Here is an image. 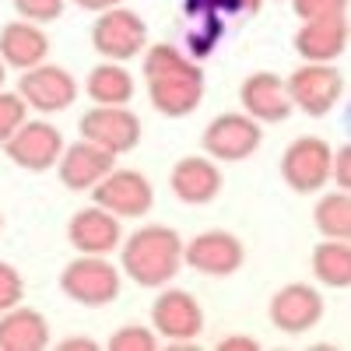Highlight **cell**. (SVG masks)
Returning a JSON list of instances; mask_svg holds the SVG:
<instances>
[{
    "instance_id": "4dcf8cb0",
    "label": "cell",
    "mask_w": 351,
    "mask_h": 351,
    "mask_svg": "<svg viewBox=\"0 0 351 351\" xmlns=\"http://www.w3.org/2000/svg\"><path fill=\"white\" fill-rule=\"evenodd\" d=\"M330 183L337 190H348L351 186V148H348V144L334 148V155H330Z\"/></svg>"
},
{
    "instance_id": "d6a6232c",
    "label": "cell",
    "mask_w": 351,
    "mask_h": 351,
    "mask_svg": "<svg viewBox=\"0 0 351 351\" xmlns=\"http://www.w3.org/2000/svg\"><path fill=\"white\" fill-rule=\"evenodd\" d=\"M56 348H60V351H99L102 344L92 341V337H64Z\"/></svg>"
},
{
    "instance_id": "8992f818",
    "label": "cell",
    "mask_w": 351,
    "mask_h": 351,
    "mask_svg": "<svg viewBox=\"0 0 351 351\" xmlns=\"http://www.w3.org/2000/svg\"><path fill=\"white\" fill-rule=\"evenodd\" d=\"M291 109H302L306 116L319 120V116H330L337 109V102L344 99V74L334 64H299L285 77Z\"/></svg>"
},
{
    "instance_id": "4fadbf2b",
    "label": "cell",
    "mask_w": 351,
    "mask_h": 351,
    "mask_svg": "<svg viewBox=\"0 0 351 351\" xmlns=\"http://www.w3.org/2000/svg\"><path fill=\"white\" fill-rule=\"evenodd\" d=\"M324 313H327V302L319 295V288H313L306 281H291V285L278 288L267 306V319L274 324V330H281L288 337L319 327Z\"/></svg>"
},
{
    "instance_id": "7a4b0ae2",
    "label": "cell",
    "mask_w": 351,
    "mask_h": 351,
    "mask_svg": "<svg viewBox=\"0 0 351 351\" xmlns=\"http://www.w3.org/2000/svg\"><path fill=\"white\" fill-rule=\"evenodd\" d=\"M120 271L141 288H162L183 271V236L169 225H141L120 243Z\"/></svg>"
},
{
    "instance_id": "f1b7e54d",
    "label": "cell",
    "mask_w": 351,
    "mask_h": 351,
    "mask_svg": "<svg viewBox=\"0 0 351 351\" xmlns=\"http://www.w3.org/2000/svg\"><path fill=\"white\" fill-rule=\"evenodd\" d=\"M291 11L299 21H316V18H344L348 0H291Z\"/></svg>"
},
{
    "instance_id": "484cf974",
    "label": "cell",
    "mask_w": 351,
    "mask_h": 351,
    "mask_svg": "<svg viewBox=\"0 0 351 351\" xmlns=\"http://www.w3.org/2000/svg\"><path fill=\"white\" fill-rule=\"evenodd\" d=\"M197 21H200V25L186 32V46H190V56H193V60L208 56V53L218 46V39H221V18H218V14L197 18Z\"/></svg>"
},
{
    "instance_id": "8d00e7d4",
    "label": "cell",
    "mask_w": 351,
    "mask_h": 351,
    "mask_svg": "<svg viewBox=\"0 0 351 351\" xmlns=\"http://www.w3.org/2000/svg\"><path fill=\"white\" fill-rule=\"evenodd\" d=\"M0 228H4V215H0Z\"/></svg>"
},
{
    "instance_id": "9a60e30c",
    "label": "cell",
    "mask_w": 351,
    "mask_h": 351,
    "mask_svg": "<svg viewBox=\"0 0 351 351\" xmlns=\"http://www.w3.org/2000/svg\"><path fill=\"white\" fill-rule=\"evenodd\" d=\"M221 186H225V176H221L218 162L208 155H186L169 172V190L186 208H204V204L218 200Z\"/></svg>"
},
{
    "instance_id": "52a82bcc",
    "label": "cell",
    "mask_w": 351,
    "mask_h": 351,
    "mask_svg": "<svg viewBox=\"0 0 351 351\" xmlns=\"http://www.w3.org/2000/svg\"><path fill=\"white\" fill-rule=\"evenodd\" d=\"M330 155L334 148L316 137V134H306V137H295L281 152V180L288 190H295L302 197H313L319 190L330 186Z\"/></svg>"
},
{
    "instance_id": "603a6c76",
    "label": "cell",
    "mask_w": 351,
    "mask_h": 351,
    "mask_svg": "<svg viewBox=\"0 0 351 351\" xmlns=\"http://www.w3.org/2000/svg\"><path fill=\"white\" fill-rule=\"evenodd\" d=\"M309 271L324 288H348L351 285V243L319 239L309 256Z\"/></svg>"
},
{
    "instance_id": "3957f363",
    "label": "cell",
    "mask_w": 351,
    "mask_h": 351,
    "mask_svg": "<svg viewBox=\"0 0 351 351\" xmlns=\"http://www.w3.org/2000/svg\"><path fill=\"white\" fill-rule=\"evenodd\" d=\"M60 291L84 306V309H102L109 302L120 299L123 291V271L116 267L109 256H95V253H77L67 267L60 271Z\"/></svg>"
},
{
    "instance_id": "d6986e66",
    "label": "cell",
    "mask_w": 351,
    "mask_h": 351,
    "mask_svg": "<svg viewBox=\"0 0 351 351\" xmlns=\"http://www.w3.org/2000/svg\"><path fill=\"white\" fill-rule=\"evenodd\" d=\"M49 36L46 28L36 25V21H8L4 28H0V60H4V67H14L18 74L28 71V67H39L49 60Z\"/></svg>"
},
{
    "instance_id": "ffe728a7",
    "label": "cell",
    "mask_w": 351,
    "mask_h": 351,
    "mask_svg": "<svg viewBox=\"0 0 351 351\" xmlns=\"http://www.w3.org/2000/svg\"><path fill=\"white\" fill-rule=\"evenodd\" d=\"M295 53L306 64H334L348 53V14L344 18H316L302 21V28L291 39Z\"/></svg>"
},
{
    "instance_id": "1f68e13d",
    "label": "cell",
    "mask_w": 351,
    "mask_h": 351,
    "mask_svg": "<svg viewBox=\"0 0 351 351\" xmlns=\"http://www.w3.org/2000/svg\"><path fill=\"white\" fill-rule=\"evenodd\" d=\"M218 351H260V341L232 334V337H221V341H218Z\"/></svg>"
},
{
    "instance_id": "f546056e",
    "label": "cell",
    "mask_w": 351,
    "mask_h": 351,
    "mask_svg": "<svg viewBox=\"0 0 351 351\" xmlns=\"http://www.w3.org/2000/svg\"><path fill=\"white\" fill-rule=\"evenodd\" d=\"M18 302H25V281H21L14 263L0 260V313L18 306Z\"/></svg>"
},
{
    "instance_id": "cb8c5ba5",
    "label": "cell",
    "mask_w": 351,
    "mask_h": 351,
    "mask_svg": "<svg viewBox=\"0 0 351 351\" xmlns=\"http://www.w3.org/2000/svg\"><path fill=\"white\" fill-rule=\"evenodd\" d=\"M313 225L324 239H351V197L348 190H319Z\"/></svg>"
},
{
    "instance_id": "30bf717a",
    "label": "cell",
    "mask_w": 351,
    "mask_h": 351,
    "mask_svg": "<svg viewBox=\"0 0 351 351\" xmlns=\"http://www.w3.org/2000/svg\"><path fill=\"white\" fill-rule=\"evenodd\" d=\"M260 144H263V127L250 120L246 112H218L200 134L204 155L215 162H246L260 152Z\"/></svg>"
},
{
    "instance_id": "7402d4cb",
    "label": "cell",
    "mask_w": 351,
    "mask_h": 351,
    "mask_svg": "<svg viewBox=\"0 0 351 351\" xmlns=\"http://www.w3.org/2000/svg\"><path fill=\"white\" fill-rule=\"evenodd\" d=\"M134 92H137L134 74L127 71V64H116V60L95 64L84 77V95L95 106H130Z\"/></svg>"
},
{
    "instance_id": "836d02e7",
    "label": "cell",
    "mask_w": 351,
    "mask_h": 351,
    "mask_svg": "<svg viewBox=\"0 0 351 351\" xmlns=\"http://www.w3.org/2000/svg\"><path fill=\"white\" fill-rule=\"evenodd\" d=\"M67 4H74V8H81V11L99 14V11H106V8H116L120 0H67Z\"/></svg>"
},
{
    "instance_id": "6da1fadb",
    "label": "cell",
    "mask_w": 351,
    "mask_h": 351,
    "mask_svg": "<svg viewBox=\"0 0 351 351\" xmlns=\"http://www.w3.org/2000/svg\"><path fill=\"white\" fill-rule=\"evenodd\" d=\"M141 77H144V88H148V99H152L155 112L169 116V120H183V116L197 112L204 102L200 64L172 43L144 46Z\"/></svg>"
},
{
    "instance_id": "4316f807",
    "label": "cell",
    "mask_w": 351,
    "mask_h": 351,
    "mask_svg": "<svg viewBox=\"0 0 351 351\" xmlns=\"http://www.w3.org/2000/svg\"><path fill=\"white\" fill-rule=\"evenodd\" d=\"M28 120V106L18 92H0V144Z\"/></svg>"
},
{
    "instance_id": "ba28073f",
    "label": "cell",
    "mask_w": 351,
    "mask_h": 351,
    "mask_svg": "<svg viewBox=\"0 0 351 351\" xmlns=\"http://www.w3.org/2000/svg\"><path fill=\"white\" fill-rule=\"evenodd\" d=\"M243 263H246V246L236 232H228V228L197 232L190 243L183 239V267H190L193 274L232 278V274L243 271Z\"/></svg>"
},
{
    "instance_id": "e0dca14e",
    "label": "cell",
    "mask_w": 351,
    "mask_h": 351,
    "mask_svg": "<svg viewBox=\"0 0 351 351\" xmlns=\"http://www.w3.org/2000/svg\"><path fill=\"white\" fill-rule=\"evenodd\" d=\"M239 106L250 120L263 123H285L291 112V99H288V88L285 77L271 74V71H253L243 84H239Z\"/></svg>"
},
{
    "instance_id": "d4e9b609",
    "label": "cell",
    "mask_w": 351,
    "mask_h": 351,
    "mask_svg": "<svg viewBox=\"0 0 351 351\" xmlns=\"http://www.w3.org/2000/svg\"><path fill=\"white\" fill-rule=\"evenodd\" d=\"M158 334L152 327H141V324H127L120 330H112V337L106 341L109 351H158Z\"/></svg>"
},
{
    "instance_id": "d590c367",
    "label": "cell",
    "mask_w": 351,
    "mask_h": 351,
    "mask_svg": "<svg viewBox=\"0 0 351 351\" xmlns=\"http://www.w3.org/2000/svg\"><path fill=\"white\" fill-rule=\"evenodd\" d=\"M4 81H8V67H4V60H0V88H4Z\"/></svg>"
},
{
    "instance_id": "9c48e42d",
    "label": "cell",
    "mask_w": 351,
    "mask_h": 351,
    "mask_svg": "<svg viewBox=\"0 0 351 351\" xmlns=\"http://www.w3.org/2000/svg\"><path fill=\"white\" fill-rule=\"evenodd\" d=\"M88 193H92V204L106 208L109 215H116L120 221L123 218H144L155 208V186H152L148 176L137 172V169L112 165Z\"/></svg>"
},
{
    "instance_id": "ac0fdd59",
    "label": "cell",
    "mask_w": 351,
    "mask_h": 351,
    "mask_svg": "<svg viewBox=\"0 0 351 351\" xmlns=\"http://www.w3.org/2000/svg\"><path fill=\"white\" fill-rule=\"evenodd\" d=\"M116 165V155H109L106 148H99V144L92 141H74V144H64L60 158H56V176H60V183L74 193H88L102 176Z\"/></svg>"
},
{
    "instance_id": "7c38bea8",
    "label": "cell",
    "mask_w": 351,
    "mask_h": 351,
    "mask_svg": "<svg viewBox=\"0 0 351 351\" xmlns=\"http://www.w3.org/2000/svg\"><path fill=\"white\" fill-rule=\"evenodd\" d=\"M18 95L25 99L28 109H36L43 116L53 112H64L77 102V77L60 67V64H39V67H28L18 77Z\"/></svg>"
},
{
    "instance_id": "5bb4252c",
    "label": "cell",
    "mask_w": 351,
    "mask_h": 351,
    "mask_svg": "<svg viewBox=\"0 0 351 351\" xmlns=\"http://www.w3.org/2000/svg\"><path fill=\"white\" fill-rule=\"evenodd\" d=\"M0 148L25 172H49L64 152V134L49 120H25Z\"/></svg>"
},
{
    "instance_id": "8fae6325",
    "label": "cell",
    "mask_w": 351,
    "mask_h": 351,
    "mask_svg": "<svg viewBox=\"0 0 351 351\" xmlns=\"http://www.w3.org/2000/svg\"><path fill=\"white\" fill-rule=\"evenodd\" d=\"M141 116L127 106H92L81 112L77 120V134L84 141L99 144L109 155H130L141 144Z\"/></svg>"
},
{
    "instance_id": "e575fe53",
    "label": "cell",
    "mask_w": 351,
    "mask_h": 351,
    "mask_svg": "<svg viewBox=\"0 0 351 351\" xmlns=\"http://www.w3.org/2000/svg\"><path fill=\"white\" fill-rule=\"evenodd\" d=\"M232 4L239 8V14H256V11H260V4H263V0H232Z\"/></svg>"
},
{
    "instance_id": "5b68a950",
    "label": "cell",
    "mask_w": 351,
    "mask_h": 351,
    "mask_svg": "<svg viewBox=\"0 0 351 351\" xmlns=\"http://www.w3.org/2000/svg\"><path fill=\"white\" fill-rule=\"evenodd\" d=\"M152 330L158 341H169V348H197V337L204 334V309L193 291L186 288H165L152 302Z\"/></svg>"
},
{
    "instance_id": "2e32d148",
    "label": "cell",
    "mask_w": 351,
    "mask_h": 351,
    "mask_svg": "<svg viewBox=\"0 0 351 351\" xmlns=\"http://www.w3.org/2000/svg\"><path fill=\"white\" fill-rule=\"evenodd\" d=\"M67 243L77 253H95V256H109L120 250L123 243V225L116 215H109L99 204H88V208L74 211L67 221Z\"/></svg>"
},
{
    "instance_id": "44dd1931",
    "label": "cell",
    "mask_w": 351,
    "mask_h": 351,
    "mask_svg": "<svg viewBox=\"0 0 351 351\" xmlns=\"http://www.w3.org/2000/svg\"><path fill=\"white\" fill-rule=\"evenodd\" d=\"M49 319L32 306H11L0 313V351H46Z\"/></svg>"
},
{
    "instance_id": "277c9868",
    "label": "cell",
    "mask_w": 351,
    "mask_h": 351,
    "mask_svg": "<svg viewBox=\"0 0 351 351\" xmlns=\"http://www.w3.org/2000/svg\"><path fill=\"white\" fill-rule=\"evenodd\" d=\"M92 49L102 56V60H116V64H127L134 56L144 53L148 46V21H144L137 11L116 4L95 14L92 21Z\"/></svg>"
},
{
    "instance_id": "83f0119b",
    "label": "cell",
    "mask_w": 351,
    "mask_h": 351,
    "mask_svg": "<svg viewBox=\"0 0 351 351\" xmlns=\"http://www.w3.org/2000/svg\"><path fill=\"white\" fill-rule=\"evenodd\" d=\"M11 8L18 11V18L36 21V25H49L64 14L67 0H11Z\"/></svg>"
}]
</instances>
